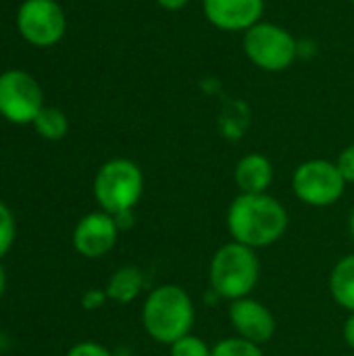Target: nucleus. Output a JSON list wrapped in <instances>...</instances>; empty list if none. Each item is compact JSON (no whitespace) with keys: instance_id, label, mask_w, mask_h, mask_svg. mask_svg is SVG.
<instances>
[{"instance_id":"obj_1","label":"nucleus","mask_w":354,"mask_h":356,"mask_svg":"<svg viewBox=\"0 0 354 356\" xmlns=\"http://www.w3.org/2000/svg\"><path fill=\"white\" fill-rule=\"evenodd\" d=\"M290 223L286 207L271 194H238L225 215L227 234L234 242L248 248H267L277 244Z\"/></svg>"},{"instance_id":"obj_2","label":"nucleus","mask_w":354,"mask_h":356,"mask_svg":"<svg viewBox=\"0 0 354 356\" xmlns=\"http://www.w3.org/2000/svg\"><path fill=\"white\" fill-rule=\"evenodd\" d=\"M142 327L150 340L171 346L192 334L196 307L192 296L177 284H163L148 292L142 305Z\"/></svg>"},{"instance_id":"obj_3","label":"nucleus","mask_w":354,"mask_h":356,"mask_svg":"<svg viewBox=\"0 0 354 356\" xmlns=\"http://www.w3.org/2000/svg\"><path fill=\"white\" fill-rule=\"evenodd\" d=\"M261 277V261L255 248L238 242L219 246L209 263V286L217 298L227 302L252 294Z\"/></svg>"},{"instance_id":"obj_4","label":"nucleus","mask_w":354,"mask_h":356,"mask_svg":"<svg viewBox=\"0 0 354 356\" xmlns=\"http://www.w3.org/2000/svg\"><path fill=\"white\" fill-rule=\"evenodd\" d=\"M144 194V173L129 159L106 161L94 177V198L100 211L117 215L134 211Z\"/></svg>"},{"instance_id":"obj_5","label":"nucleus","mask_w":354,"mask_h":356,"mask_svg":"<svg viewBox=\"0 0 354 356\" xmlns=\"http://www.w3.org/2000/svg\"><path fill=\"white\" fill-rule=\"evenodd\" d=\"M242 48L255 67L269 73L286 71L298 56V44L294 35L282 25L263 21L244 31Z\"/></svg>"},{"instance_id":"obj_6","label":"nucleus","mask_w":354,"mask_h":356,"mask_svg":"<svg viewBox=\"0 0 354 356\" xmlns=\"http://www.w3.org/2000/svg\"><path fill=\"white\" fill-rule=\"evenodd\" d=\"M346 179L338 165L328 159H311L300 163L292 173L294 196L315 209H328L336 204L346 192Z\"/></svg>"},{"instance_id":"obj_7","label":"nucleus","mask_w":354,"mask_h":356,"mask_svg":"<svg viewBox=\"0 0 354 356\" xmlns=\"http://www.w3.org/2000/svg\"><path fill=\"white\" fill-rule=\"evenodd\" d=\"M44 108V94L40 83L21 69H10L0 75V115L15 123L25 125Z\"/></svg>"},{"instance_id":"obj_8","label":"nucleus","mask_w":354,"mask_h":356,"mask_svg":"<svg viewBox=\"0 0 354 356\" xmlns=\"http://www.w3.org/2000/svg\"><path fill=\"white\" fill-rule=\"evenodd\" d=\"M17 27L23 40L46 48L65 35L67 19L56 0H25L17 13Z\"/></svg>"},{"instance_id":"obj_9","label":"nucleus","mask_w":354,"mask_h":356,"mask_svg":"<svg viewBox=\"0 0 354 356\" xmlns=\"http://www.w3.org/2000/svg\"><path fill=\"white\" fill-rule=\"evenodd\" d=\"M227 319H230V325L234 327L236 336H240L248 342H255L259 346H265L267 342H271V338L275 336V330H277L275 317L269 311V307L252 296L230 302Z\"/></svg>"},{"instance_id":"obj_10","label":"nucleus","mask_w":354,"mask_h":356,"mask_svg":"<svg viewBox=\"0 0 354 356\" xmlns=\"http://www.w3.org/2000/svg\"><path fill=\"white\" fill-rule=\"evenodd\" d=\"M119 227L113 219V215L104 213V211H96V213H88L86 217H81L73 229V248L77 250V254H81L83 259H102L106 257L119 238Z\"/></svg>"},{"instance_id":"obj_11","label":"nucleus","mask_w":354,"mask_h":356,"mask_svg":"<svg viewBox=\"0 0 354 356\" xmlns=\"http://www.w3.org/2000/svg\"><path fill=\"white\" fill-rule=\"evenodd\" d=\"M204 17L221 31H248L265 13V0H202Z\"/></svg>"},{"instance_id":"obj_12","label":"nucleus","mask_w":354,"mask_h":356,"mask_svg":"<svg viewBox=\"0 0 354 356\" xmlns=\"http://www.w3.org/2000/svg\"><path fill=\"white\" fill-rule=\"evenodd\" d=\"M234 181L240 194H265L273 184V165L261 152L244 154L234 169Z\"/></svg>"},{"instance_id":"obj_13","label":"nucleus","mask_w":354,"mask_h":356,"mask_svg":"<svg viewBox=\"0 0 354 356\" xmlns=\"http://www.w3.org/2000/svg\"><path fill=\"white\" fill-rule=\"evenodd\" d=\"M144 290V273L134 267V265H125L119 267L111 277L108 284L104 288L108 300L117 302V305H129L134 302Z\"/></svg>"},{"instance_id":"obj_14","label":"nucleus","mask_w":354,"mask_h":356,"mask_svg":"<svg viewBox=\"0 0 354 356\" xmlns=\"http://www.w3.org/2000/svg\"><path fill=\"white\" fill-rule=\"evenodd\" d=\"M330 294L338 307L354 313V252L344 254L330 273Z\"/></svg>"},{"instance_id":"obj_15","label":"nucleus","mask_w":354,"mask_h":356,"mask_svg":"<svg viewBox=\"0 0 354 356\" xmlns=\"http://www.w3.org/2000/svg\"><path fill=\"white\" fill-rule=\"evenodd\" d=\"M33 127H35L38 136H42L44 140L56 142V140H63L67 136L69 121H67L63 111L52 108V106H44L40 111V115L33 119Z\"/></svg>"},{"instance_id":"obj_16","label":"nucleus","mask_w":354,"mask_h":356,"mask_svg":"<svg viewBox=\"0 0 354 356\" xmlns=\"http://www.w3.org/2000/svg\"><path fill=\"white\" fill-rule=\"evenodd\" d=\"M213 356H265L263 346L248 342L240 336L223 338L213 346Z\"/></svg>"},{"instance_id":"obj_17","label":"nucleus","mask_w":354,"mask_h":356,"mask_svg":"<svg viewBox=\"0 0 354 356\" xmlns=\"http://www.w3.org/2000/svg\"><path fill=\"white\" fill-rule=\"evenodd\" d=\"M169 356H213V346H209L202 338L188 334L169 346Z\"/></svg>"},{"instance_id":"obj_18","label":"nucleus","mask_w":354,"mask_h":356,"mask_svg":"<svg viewBox=\"0 0 354 356\" xmlns=\"http://www.w3.org/2000/svg\"><path fill=\"white\" fill-rule=\"evenodd\" d=\"M15 242V217L10 209L0 200V259L10 250Z\"/></svg>"},{"instance_id":"obj_19","label":"nucleus","mask_w":354,"mask_h":356,"mask_svg":"<svg viewBox=\"0 0 354 356\" xmlns=\"http://www.w3.org/2000/svg\"><path fill=\"white\" fill-rule=\"evenodd\" d=\"M65 356H115L106 346L98 344V342H79L75 346L69 348V353Z\"/></svg>"},{"instance_id":"obj_20","label":"nucleus","mask_w":354,"mask_h":356,"mask_svg":"<svg viewBox=\"0 0 354 356\" xmlns=\"http://www.w3.org/2000/svg\"><path fill=\"white\" fill-rule=\"evenodd\" d=\"M336 165H338L342 177L346 179V184H354V144L346 146V148L340 152Z\"/></svg>"},{"instance_id":"obj_21","label":"nucleus","mask_w":354,"mask_h":356,"mask_svg":"<svg viewBox=\"0 0 354 356\" xmlns=\"http://www.w3.org/2000/svg\"><path fill=\"white\" fill-rule=\"evenodd\" d=\"M106 300H108V296H106L104 290H88V292L81 296V307H83L86 311H98Z\"/></svg>"},{"instance_id":"obj_22","label":"nucleus","mask_w":354,"mask_h":356,"mask_svg":"<svg viewBox=\"0 0 354 356\" xmlns=\"http://www.w3.org/2000/svg\"><path fill=\"white\" fill-rule=\"evenodd\" d=\"M113 219H115L119 232H125V229H131V227H134V223H136V213H134V211H123V213L113 215Z\"/></svg>"},{"instance_id":"obj_23","label":"nucleus","mask_w":354,"mask_h":356,"mask_svg":"<svg viewBox=\"0 0 354 356\" xmlns=\"http://www.w3.org/2000/svg\"><path fill=\"white\" fill-rule=\"evenodd\" d=\"M342 338H344L346 346L354 350V313H348V317H346V321H344V327H342Z\"/></svg>"},{"instance_id":"obj_24","label":"nucleus","mask_w":354,"mask_h":356,"mask_svg":"<svg viewBox=\"0 0 354 356\" xmlns=\"http://www.w3.org/2000/svg\"><path fill=\"white\" fill-rule=\"evenodd\" d=\"M163 8H167V10H179V8H184L190 0H156Z\"/></svg>"},{"instance_id":"obj_25","label":"nucleus","mask_w":354,"mask_h":356,"mask_svg":"<svg viewBox=\"0 0 354 356\" xmlns=\"http://www.w3.org/2000/svg\"><path fill=\"white\" fill-rule=\"evenodd\" d=\"M4 290H6V273H4V267L0 265V296L4 294Z\"/></svg>"},{"instance_id":"obj_26","label":"nucleus","mask_w":354,"mask_h":356,"mask_svg":"<svg viewBox=\"0 0 354 356\" xmlns=\"http://www.w3.org/2000/svg\"><path fill=\"white\" fill-rule=\"evenodd\" d=\"M348 229H351V236H353L354 240V209L353 213H351V219H348Z\"/></svg>"},{"instance_id":"obj_27","label":"nucleus","mask_w":354,"mask_h":356,"mask_svg":"<svg viewBox=\"0 0 354 356\" xmlns=\"http://www.w3.org/2000/svg\"><path fill=\"white\" fill-rule=\"evenodd\" d=\"M351 2H353V4H354V0H351Z\"/></svg>"}]
</instances>
